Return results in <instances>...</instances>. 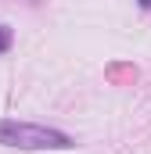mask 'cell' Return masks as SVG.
Wrapping results in <instances>:
<instances>
[{
	"instance_id": "1",
	"label": "cell",
	"mask_w": 151,
	"mask_h": 154,
	"mask_svg": "<svg viewBox=\"0 0 151 154\" xmlns=\"http://www.w3.org/2000/svg\"><path fill=\"white\" fill-rule=\"evenodd\" d=\"M0 143L7 147H25V151H43V147H69V136L47 125H33V122H18V118H4L0 122Z\"/></svg>"
},
{
	"instance_id": "2",
	"label": "cell",
	"mask_w": 151,
	"mask_h": 154,
	"mask_svg": "<svg viewBox=\"0 0 151 154\" xmlns=\"http://www.w3.org/2000/svg\"><path fill=\"white\" fill-rule=\"evenodd\" d=\"M7 47H11V32H7V29H4V25H0V54H4V50H7Z\"/></svg>"
},
{
	"instance_id": "3",
	"label": "cell",
	"mask_w": 151,
	"mask_h": 154,
	"mask_svg": "<svg viewBox=\"0 0 151 154\" xmlns=\"http://www.w3.org/2000/svg\"><path fill=\"white\" fill-rule=\"evenodd\" d=\"M137 4H140V7H144V11H151V0H137Z\"/></svg>"
}]
</instances>
